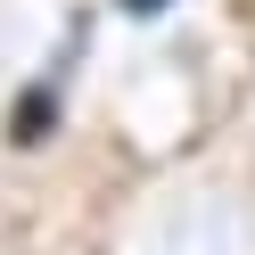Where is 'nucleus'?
<instances>
[{
	"label": "nucleus",
	"instance_id": "nucleus-1",
	"mask_svg": "<svg viewBox=\"0 0 255 255\" xmlns=\"http://www.w3.org/2000/svg\"><path fill=\"white\" fill-rule=\"evenodd\" d=\"M132 8H156V0H132Z\"/></svg>",
	"mask_w": 255,
	"mask_h": 255
}]
</instances>
